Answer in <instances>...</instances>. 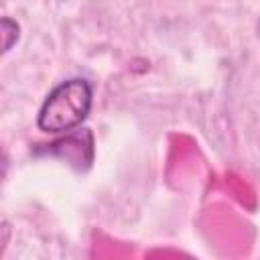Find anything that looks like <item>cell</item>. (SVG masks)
Returning a JSON list of instances; mask_svg holds the SVG:
<instances>
[{"label":"cell","instance_id":"cell-1","mask_svg":"<svg viewBox=\"0 0 260 260\" xmlns=\"http://www.w3.org/2000/svg\"><path fill=\"white\" fill-rule=\"evenodd\" d=\"M93 102L91 83L83 77H71L57 83L45 98L37 126L41 132L47 134H61L71 132L73 128L81 126L87 118Z\"/></svg>","mask_w":260,"mask_h":260},{"label":"cell","instance_id":"cell-2","mask_svg":"<svg viewBox=\"0 0 260 260\" xmlns=\"http://www.w3.org/2000/svg\"><path fill=\"white\" fill-rule=\"evenodd\" d=\"M0 26H2V53L6 55L12 49V45H16V41L20 37V26L10 16H4L0 20Z\"/></svg>","mask_w":260,"mask_h":260}]
</instances>
